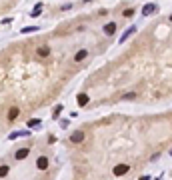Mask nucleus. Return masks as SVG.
I'll use <instances>...</instances> for the list:
<instances>
[{
    "label": "nucleus",
    "instance_id": "1",
    "mask_svg": "<svg viewBox=\"0 0 172 180\" xmlns=\"http://www.w3.org/2000/svg\"><path fill=\"white\" fill-rule=\"evenodd\" d=\"M128 172H130L128 164H116L114 168H112V174L114 176H124V174H128Z\"/></svg>",
    "mask_w": 172,
    "mask_h": 180
},
{
    "label": "nucleus",
    "instance_id": "2",
    "mask_svg": "<svg viewBox=\"0 0 172 180\" xmlns=\"http://www.w3.org/2000/svg\"><path fill=\"white\" fill-rule=\"evenodd\" d=\"M82 140H84V132H82V130H74V132L70 134V142L72 144H80Z\"/></svg>",
    "mask_w": 172,
    "mask_h": 180
},
{
    "label": "nucleus",
    "instance_id": "3",
    "mask_svg": "<svg viewBox=\"0 0 172 180\" xmlns=\"http://www.w3.org/2000/svg\"><path fill=\"white\" fill-rule=\"evenodd\" d=\"M156 10H158V6L154 4V2H150V4H144L142 6V14L144 16H150V14H154Z\"/></svg>",
    "mask_w": 172,
    "mask_h": 180
},
{
    "label": "nucleus",
    "instance_id": "4",
    "mask_svg": "<svg viewBox=\"0 0 172 180\" xmlns=\"http://www.w3.org/2000/svg\"><path fill=\"white\" fill-rule=\"evenodd\" d=\"M48 164H50V160H48V156H40L38 160H36V168L38 170H46Z\"/></svg>",
    "mask_w": 172,
    "mask_h": 180
},
{
    "label": "nucleus",
    "instance_id": "5",
    "mask_svg": "<svg viewBox=\"0 0 172 180\" xmlns=\"http://www.w3.org/2000/svg\"><path fill=\"white\" fill-rule=\"evenodd\" d=\"M114 32H116V22H108L104 26V34L106 36H114Z\"/></svg>",
    "mask_w": 172,
    "mask_h": 180
},
{
    "label": "nucleus",
    "instance_id": "6",
    "mask_svg": "<svg viewBox=\"0 0 172 180\" xmlns=\"http://www.w3.org/2000/svg\"><path fill=\"white\" fill-rule=\"evenodd\" d=\"M28 154H30V148H20V150H16L14 156H16V160H24Z\"/></svg>",
    "mask_w": 172,
    "mask_h": 180
},
{
    "label": "nucleus",
    "instance_id": "7",
    "mask_svg": "<svg viewBox=\"0 0 172 180\" xmlns=\"http://www.w3.org/2000/svg\"><path fill=\"white\" fill-rule=\"evenodd\" d=\"M36 54H38V56H42V58L50 56V46H40L38 50H36Z\"/></svg>",
    "mask_w": 172,
    "mask_h": 180
},
{
    "label": "nucleus",
    "instance_id": "8",
    "mask_svg": "<svg viewBox=\"0 0 172 180\" xmlns=\"http://www.w3.org/2000/svg\"><path fill=\"white\" fill-rule=\"evenodd\" d=\"M86 56H88V50H84V48H82V50H78V52H76V56H74V60H76V62H82V60H84Z\"/></svg>",
    "mask_w": 172,
    "mask_h": 180
},
{
    "label": "nucleus",
    "instance_id": "9",
    "mask_svg": "<svg viewBox=\"0 0 172 180\" xmlns=\"http://www.w3.org/2000/svg\"><path fill=\"white\" fill-rule=\"evenodd\" d=\"M88 94H78V98H76V102H78V106H86L88 104Z\"/></svg>",
    "mask_w": 172,
    "mask_h": 180
},
{
    "label": "nucleus",
    "instance_id": "10",
    "mask_svg": "<svg viewBox=\"0 0 172 180\" xmlns=\"http://www.w3.org/2000/svg\"><path fill=\"white\" fill-rule=\"evenodd\" d=\"M134 32H136V26H132V28H128V30H126L124 34H122V36H120V42H124L126 38H130V36H132Z\"/></svg>",
    "mask_w": 172,
    "mask_h": 180
},
{
    "label": "nucleus",
    "instance_id": "11",
    "mask_svg": "<svg viewBox=\"0 0 172 180\" xmlns=\"http://www.w3.org/2000/svg\"><path fill=\"white\" fill-rule=\"evenodd\" d=\"M18 114H20V110L16 108V106H14V108H10V112H8V120H10V122H12V120H16V118H18Z\"/></svg>",
    "mask_w": 172,
    "mask_h": 180
},
{
    "label": "nucleus",
    "instance_id": "12",
    "mask_svg": "<svg viewBox=\"0 0 172 180\" xmlns=\"http://www.w3.org/2000/svg\"><path fill=\"white\" fill-rule=\"evenodd\" d=\"M36 30H38V26H26V28H22L20 32L22 34H30V32H36Z\"/></svg>",
    "mask_w": 172,
    "mask_h": 180
},
{
    "label": "nucleus",
    "instance_id": "13",
    "mask_svg": "<svg viewBox=\"0 0 172 180\" xmlns=\"http://www.w3.org/2000/svg\"><path fill=\"white\" fill-rule=\"evenodd\" d=\"M40 12H42V4H36V8L32 10V14H30V16H32V18H34V16H40Z\"/></svg>",
    "mask_w": 172,
    "mask_h": 180
},
{
    "label": "nucleus",
    "instance_id": "14",
    "mask_svg": "<svg viewBox=\"0 0 172 180\" xmlns=\"http://www.w3.org/2000/svg\"><path fill=\"white\" fill-rule=\"evenodd\" d=\"M122 16H124V18H132L134 16V8H126L124 12H122Z\"/></svg>",
    "mask_w": 172,
    "mask_h": 180
},
{
    "label": "nucleus",
    "instance_id": "15",
    "mask_svg": "<svg viewBox=\"0 0 172 180\" xmlns=\"http://www.w3.org/2000/svg\"><path fill=\"white\" fill-rule=\"evenodd\" d=\"M8 170H10V168H8V166H6V164H2V166H0V178H2V176H6V174H8Z\"/></svg>",
    "mask_w": 172,
    "mask_h": 180
},
{
    "label": "nucleus",
    "instance_id": "16",
    "mask_svg": "<svg viewBox=\"0 0 172 180\" xmlns=\"http://www.w3.org/2000/svg\"><path fill=\"white\" fill-rule=\"evenodd\" d=\"M38 124H40V120H38V118H32V120H28V126H30V128L38 126Z\"/></svg>",
    "mask_w": 172,
    "mask_h": 180
},
{
    "label": "nucleus",
    "instance_id": "17",
    "mask_svg": "<svg viewBox=\"0 0 172 180\" xmlns=\"http://www.w3.org/2000/svg\"><path fill=\"white\" fill-rule=\"evenodd\" d=\"M60 110H62V106H56V110H54V118H58V114H60Z\"/></svg>",
    "mask_w": 172,
    "mask_h": 180
},
{
    "label": "nucleus",
    "instance_id": "18",
    "mask_svg": "<svg viewBox=\"0 0 172 180\" xmlns=\"http://www.w3.org/2000/svg\"><path fill=\"white\" fill-rule=\"evenodd\" d=\"M68 124H70V122H68V120H60V126H62V128H66Z\"/></svg>",
    "mask_w": 172,
    "mask_h": 180
},
{
    "label": "nucleus",
    "instance_id": "19",
    "mask_svg": "<svg viewBox=\"0 0 172 180\" xmlns=\"http://www.w3.org/2000/svg\"><path fill=\"white\" fill-rule=\"evenodd\" d=\"M138 180H150V176H148V174H146V176H140Z\"/></svg>",
    "mask_w": 172,
    "mask_h": 180
},
{
    "label": "nucleus",
    "instance_id": "20",
    "mask_svg": "<svg viewBox=\"0 0 172 180\" xmlns=\"http://www.w3.org/2000/svg\"><path fill=\"white\" fill-rule=\"evenodd\" d=\"M170 20H172V14H170Z\"/></svg>",
    "mask_w": 172,
    "mask_h": 180
},
{
    "label": "nucleus",
    "instance_id": "21",
    "mask_svg": "<svg viewBox=\"0 0 172 180\" xmlns=\"http://www.w3.org/2000/svg\"><path fill=\"white\" fill-rule=\"evenodd\" d=\"M170 154H172V150H170Z\"/></svg>",
    "mask_w": 172,
    "mask_h": 180
}]
</instances>
